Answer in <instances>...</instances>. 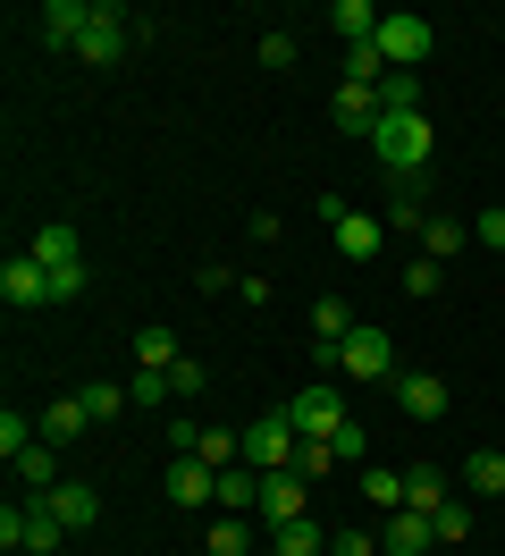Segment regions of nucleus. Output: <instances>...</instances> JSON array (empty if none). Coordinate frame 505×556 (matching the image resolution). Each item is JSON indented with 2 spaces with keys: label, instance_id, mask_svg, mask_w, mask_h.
I'll return each mask as SVG.
<instances>
[{
  "label": "nucleus",
  "instance_id": "f257e3e1",
  "mask_svg": "<svg viewBox=\"0 0 505 556\" xmlns=\"http://www.w3.org/2000/svg\"><path fill=\"white\" fill-rule=\"evenodd\" d=\"M370 152L388 161V177H396V186H413V177L430 169V152H438L430 110H379V127H370Z\"/></svg>",
  "mask_w": 505,
  "mask_h": 556
},
{
  "label": "nucleus",
  "instance_id": "f03ea898",
  "mask_svg": "<svg viewBox=\"0 0 505 556\" xmlns=\"http://www.w3.org/2000/svg\"><path fill=\"white\" fill-rule=\"evenodd\" d=\"M320 371H354V380H396V346H388V329H370V320H354L345 338H337L329 354H312Z\"/></svg>",
  "mask_w": 505,
  "mask_h": 556
},
{
  "label": "nucleus",
  "instance_id": "7ed1b4c3",
  "mask_svg": "<svg viewBox=\"0 0 505 556\" xmlns=\"http://www.w3.org/2000/svg\"><path fill=\"white\" fill-rule=\"evenodd\" d=\"M60 540H67V522L51 515V497H9V506H0V548H9V556H17V548L51 556Z\"/></svg>",
  "mask_w": 505,
  "mask_h": 556
},
{
  "label": "nucleus",
  "instance_id": "20e7f679",
  "mask_svg": "<svg viewBox=\"0 0 505 556\" xmlns=\"http://www.w3.org/2000/svg\"><path fill=\"white\" fill-rule=\"evenodd\" d=\"M135 35H143V17H135V9H118V0H93V17H85V42H76V60H85V68H118Z\"/></svg>",
  "mask_w": 505,
  "mask_h": 556
},
{
  "label": "nucleus",
  "instance_id": "39448f33",
  "mask_svg": "<svg viewBox=\"0 0 505 556\" xmlns=\"http://www.w3.org/2000/svg\"><path fill=\"white\" fill-rule=\"evenodd\" d=\"M430 17L421 9H388V26H379V60H388V76H413L421 60H430Z\"/></svg>",
  "mask_w": 505,
  "mask_h": 556
},
{
  "label": "nucleus",
  "instance_id": "423d86ee",
  "mask_svg": "<svg viewBox=\"0 0 505 556\" xmlns=\"http://www.w3.org/2000/svg\"><path fill=\"white\" fill-rule=\"evenodd\" d=\"M287 421H295V439H337V430H345V396H337L329 380H312V388H295V396H287Z\"/></svg>",
  "mask_w": 505,
  "mask_h": 556
},
{
  "label": "nucleus",
  "instance_id": "0eeeda50",
  "mask_svg": "<svg viewBox=\"0 0 505 556\" xmlns=\"http://www.w3.org/2000/svg\"><path fill=\"white\" fill-rule=\"evenodd\" d=\"M295 447H303V439H295V421H287V405L244 430V464H253V472H287V464H295Z\"/></svg>",
  "mask_w": 505,
  "mask_h": 556
},
{
  "label": "nucleus",
  "instance_id": "6e6552de",
  "mask_svg": "<svg viewBox=\"0 0 505 556\" xmlns=\"http://www.w3.org/2000/svg\"><path fill=\"white\" fill-rule=\"evenodd\" d=\"M303 506H312V481H303V472H262V522L269 531L303 522Z\"/></svg>",
  "mask_w": 505,
  "mask_h": 556
},
{
  "label": "nucleus",
  "instance_id": "1a4fd4ad",
  "mask_svg": "<svg viewBox=\"0 0 505 556\" xmlns=\"http://www.w3.org/2000/svg\"><path fill=\"white\" fill-rule=\"evenodd\" d=\"M85 17H93V0H42V9H34V35L51 42V51H76V42H85Z\"/></svg>",
  "mask_w": 505,
  "mask_h": 556
},
{
  "label": "nucleus",
  "instance_id": "9d476101",
  "mask_svg": "<svg viewBox=\"0 0 505 556\" xmlns=\"http://www.w3.org/2000/svg\"><path fill=\"white\" fill-rule=\"evenodd\" d=\"M0 295H9L17 313H34V304H51V270H42L34 253H9V262H0Z\"/></svg>",
  "mask_w": 505,
  "mask_h": 556
},
{
  "label": "nucleus",
  "instance_id": "9b49d317",
  "mask_svg": "<svg viewBox=\"0 0 505 556\" xmlns=\"http://www.w3.org/2000/svg\"><path fill=\"white\" fill-rule=\"evenodd\" d=\"M168 506H219V472L194 464V455H177L168 464Z\"/></svg>",
  "mask_w": 505,
  "mask_h": 556
},
{
  "label": "nucleus",
  "instance_id": "f8f14e48",
  "mask_svg": "<svg viewBox=\"0 0 505 556\" xmlns=\"http://www.w3.org/2000/svg\"><path fill=\"white\" fill-rule=\"evenodd\" d=\"M388 388H396V405L413 421H438V414H446V380H438V371H396Z\"/></svg>",
  "mask_w": 505,
  "mask_h": 556
},
{
  "label": "nucleus",
  "instance_id": "ddd939ff",
  "mask_svg": "<svg viewBox=\"0 0 505 556\" xmlns=\"http://www.w3.org/2000/svg\"><path fill=\"white\" fill-rule=\"evenodd\" d=\"M329 118L345 127V136H363V143H370V127H379V85H337Z\"/></svg>",
  "mask_w": 505,
  "mask_h": 556
},
{
  "label": "nucleus",
  "instance_id": "4468645a",
  "mask_svg": "<svg viewBox=\"0 0 505 556\" xmlns=\"http://www.w3.org/2000/svg\"><path fill=\"white\" fill-rule=\"evenodd\" d=\"M421 548H438L430 515H413V506H396V515H388V531H379V556H421Z\"/></svg>",
  "mask_w": 505,
  "mask_h": 556
},
{
  "label": "nucleus",
  "instance_id": "2eb2a0df",
  "mask_svg": "<svg viewBox=\"0 0 505 556\" xmlns=\"http://www.w3.org/2000/svg\"><path fill=\"white\" fill-rule=\"evenodd\" d=\"M51 497V515L67 522V531H93L101 522V489H85V481H60V489H42Z\"/></svg>",
  "mask_w": 505,
  "mask_h": 556
},
{
  "label": "nucleus",
  "instance_id": "dca6fc26",
  "mask_svg": "<svg viewBox=\"0 0 505 556\" xmlns=\"http://www.w3.org/2000/svg\"><path fill=\"white\" fill-rule=\"evenodd\" d=\"M329 26L345 35V51H354V42H379L388 9H379V0H337V9H329Z\"/></svg>",
  "mask_w": 505,
  "mask_h": 556
},
{
  "label": "nucleus",
  "instance_id": "f3484780",
  "mask_svg": "<svg viewBox=\"0 0 505 556\" xmlns=\"http://www.w3.org/2000/svg\"><path fill=\"white\" fill-rule=\"evenodd\" d=\"M42 270H67V262H85V244H76V228L67 219H51V228H34V244H26Z\"/></svg>",
  "mask_w": 505,
  "mask_h": 556
},
{
  "label": "nucleus",
  "instance_id": "a211bd4d",
  "mask_svg": "<svg viewBox=\"0 0 505 556\" xmlns=\"http://www.w3.org/2000/svg\"><path fill=\"white\" fill-rule=\"evenodd\" d=\"M34 421H42V439H51V447H67V439H85V421H93V414H85V396H51Z\"/></svg>",
  "mask_w": 505,
  "mask_h": 556
},
{
  "label": "nucleus",
  "instance_id": "6ab92c4d",
  "mask_svg": "<svg viewBox=\"0 0 505 556\" xmlns=\"http://www.w3.org/2000/svg\"><path fill=\"white\" fill-rule=\"evenodd\" d=\"M329 237H337V253H345V262H370V253H379V237H388V219H354V211H345Z\"/></svg>",
  "mask_w": 505,
  "mask_h": 556
},
{
  "label": "nucleus",
  "instance_id": "aec40b11",
  "mask_svg": "<svg viewBox=\"0 0 505 556\" xmlns=\"http://www.w3.org/2000/svg\"><path fill=\"white\" fill-rule=\"evenodd\" d=\"M404 506H413V515H438V506H446V472H438V464H413V472H404Z\"/></svg>",
  "mask_w": 505,
  "mask_h": 556
},
{
  "label": "nucleus",
  "instance_id": "412c9836",
  "mask_svg": "<svg viewBox=\"0 0 505 556\" xmlns=\"http://www.w3.org/2000/svg\"><path fill=\"white\" fill-rule=\"evenodd\" d=\"M135 363H143V371H177V363H186V354H177V329H161V320H152V329L135 338Z\"/></svg>",
  "mask_w": 505,
  "mask_h": 556
},
{
  "label": "nucleus",
  "instance_id": "4be33fe9",
  "mask_svg": "<svg viewBox=\"0 0 505 556\" xmlns=\"http://www.w3.org/2000/svg\"><path fill=\"white\" fill-rule=\"evenodd\" d=\"M17 481H26L34 497H42V489H60V455H51V439H34V447L17 455Z\"/></svg>",
  "mask_w": 505,
  "mask_h": 556
},
{
  "label": "nucleus",
  "instance_id": "5701e85b",
  "mask_svg": "<svg viewBox=\"0 0 505 556\" xmlns=\"http://www.w3.org/2000/svg\"><path fill=\"white\" fill-rule=\"evenodd\" d=\"M464 244H471L464 219H421V253H430V262H455Z\"/></svg>",
  "mask_w": 505,
  "mask_h": 556
},
{
  "label": "nucleus",
  "instance_id": "b1692460",
  "mask_svg": "<svg viewBox=\"0 0 505 556\" xmlns=\"http://www.w3.org/2000/svg\"><path fill=\"white\" fill-rule=\"evenodd\" d=\"M345 329H354V320H345V304H337V295H320V304H312V354H329Z\"/></svg>",
  "mask_w": 505,
  "mask_h": 556
},
{
  "label": "nucleus",
  "instance_id": "393cba45",
  "mask_svg": "<svg viewBox=\"0 0 505 556\" xmlns=\"http://www.w3.org/2000/svg\"><path fill=\"white\" fill-rule=\"evenodd\" d=\"M211 556H262V548H253V522L219 515V522H211Z\"/></svg>",
  "mask_w": 505,
  "mask_h": 556
},
{
  "label": "nucleus",
  "instance_id": "a878e982",
  "mask_svg": "<svg viewBox=\"0 0 505 556\" xmlns=\"http://www.w3.org/2000/svg\"><path fill=\"white\" fill-rule=\"evenodd\" d=\"M287 472H303V481H329V472H337V447H329V439H303Z\"/></svg>",
  "mask_w": 505,
  "mask_h": 556
},
{
  "label": "nucleus",
  "instance_id": "bb28decb",
  "mask_svg": "<svg viewBox=\"0 0 505 556\" xmlns=\"http://www.w3.org/2000/svg\"><path fill=\"white\" fill-rule=\"evenodd\" d=\"M363 497H370V506H404V472H388V464H363Z\"/></svg>",
  "mask_w": 505,
  "mask_h": 556
},
{
  "label": "nucleus",
  "instance_id": "cd10ccee",
  "mask_svg": "<svg viewBox=\"0 0 505 556\" xmlns=\"http://www.w3.org/2000/svg\"><path fill=\"white\" fill-rule=\"evenodd\" d=\"M464 489H489V497H505V455H489V447H480V455L464 464Z\"/></svg>",
  "mask_w": 505,
  "mask_h": 556
},
{
  "label": "nucleus",
  "instance_id": "c85d7f7f",
  "mask_svg": "<svg viewBox=\"0 0 505 556\" xmlns=\"http://www.w3.org/2000/svg\"><path fill=\"white\" fill-rule=\"evenodd\" d=\"M269 548H278V556H320L329 540H320V531H312V515H303V522H287V531H278Z\"/></svg>",
  "mask_w": 505,
  "mask_h": 556
},
{
  "label": "nucleus",
  "instance_id": "c756f323",
  "mask_svg": "<svg viewBox=\"0 0 505 556\" xmlns=\"http://www.w3.org/2000/svg\"><path fill=\"white\" fill-rule=\"evenodd\" d=\"M430 531L446 540V548H455V540H471V506H464V497H446V506L430 515Z\"/></svg>",
  "mask_w": 505,
  "mask_h": 556
},
{
  "label": "nucleus",
  "instance_id": "7c9ffc66",
  "mask_svg": "<svg viewBox=\"0 0 505 556\" xmlns=\"http://www.w3.org/2000/svg\"><path fill=\"white\" fill-rule=\"evenodd\" d=\"M127 405H135V396H127V388H110V380H93V388H85V414H93V421L127 414Z\"/></svg>",
  "mask_w": 505,
  "mask_h": 556
},
{
  "label": "nucleus",
  "instance_id": "2f4dec72",
  "mask_svg": "<svg viewBox=\"0 0 505 556\" xmlns=\"http://www.w3.org/2000/svg\"><path fill=\"white\" fill-rule=\"evenodd\" d=\"M127 396H135V405H152V414H161V405L177 396V388H168V371H135V380H127Z\"/></svg>",
  "mask_w": 505,
  "mask_h": 556
},
{
  "label": "nucleus",
  "instance_id": "473e14b6",
  "mask_svg": "<svg viewBox=\"0 0 505 556\" xmlns=\"http://www.w3.org/2000/svg\"><path fill=\"white\" fill-rule=\"evenodd\" d=\"M379 110H421V76H388V85H379Z\"/></svg>",
  "mask_w": 505,
  "mask_h": 556
},
{
  "label": "nucleus",
  "instance_id": "72a5a7b5",
  "mask_svg": "<svg viewBox=\"0 0 505 556\" xmlns=\"http://www.w3.org/2000/svg\"><path fill=\"white\" fill-rule=\"evenodd\" d=\"M438 287H446V262H430V253H421V262L404 270V295H438Z\"/></svg>",
  "mask_w": 505,
  "mask_h": 556
},
{
  "label": "nucleus",
  "instance_id": "f704fd0d",
  "mask_svg": "<svg viewBox=\"0 0 505 556\" xmlns=\"http://www.w3.org/2000/svg\"><path fill=\"white\" fill-rule=\"evenodd\" d=\"M85 295V262H67V270H51V304H76Z\"/></svg>",
  "mask_w": 505,
  "mask_h": 556
},
{
  "label": "nucleus",
  "instance_id": "c9c22d12",
  "mask_svg": "<svg viewBox=\"0 0 505 556\" xmlns=\"http://www.w3.org/2000/svg\"><path fill=\"white\" fill-rule=\"evenodd\" d=\"M471 237H480V244L505 262V211H480V219H471Z\"/></svg>",
  "mask_w": 505,
  "mask_h": 556
},
{
  "label": "nucleus",
  "instance_id": "e433bc0d",
  "mask_svg": "<svg viewBox=\"0 0 505 556\" xmlns=\"http://www.w3.org/2000/svg\"><path fill=\"white\" fill-rule=\"evenodd\" d=\"M329 447H337V464H363V455H370V447H363V421H345Z\"/></svg>",
  "mask_w": 505,
  "mask_h": 556
},
{
  "label": "nucleus",
  "instance_id": "4c0bfd02",
  "mask_svg": "<svg viewBox=\"0 0 505 556\" xmlns=\"http://www.w3.org/2000/svg\"><path fill=\"white\" fill-rule=\"evenodd\" d=\"M329 556H379V540H370V531H337Z\"/></svg>",
  "mask_w": 505,
  "mask_h": 556
},
{
  "label": "nucleus",
  "instance_id": "58836bf2",
  "mask_svg": "<svg viewBox=\"0 0 505 556\" xmlns=\"http://www.w3.org/2000/svg\"><path fill=\"white\" fill-rule=\"evenodd\" d=\"M262 60L269 68H295V35H262Z\"/></svg>",
  "mask_w": 505,
  "mask_h": 556
}]
</instances>
